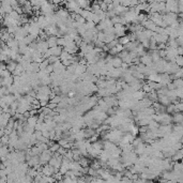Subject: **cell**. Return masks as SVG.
Masks as SVG:
<instances>
[{"instance_id": "6da1fadb", "label": "cell", "mask_w": 183, "mask_h": 183, "mask_svg": "<svg viewBox=\"0 0 183 183\" xmlns=\"http://www.w3.org/2000/svg\"><path fill=\"white\" fill-rule=\"evenodd\" d=\"M16 66H17V63L15 62V61L13 60V61H8V63H7V70H8L9 72H14V70L16 69Z\"/></svg>"}]
</instances>
